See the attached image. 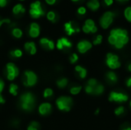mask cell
I'll return each mask as SVG.
<instances>
[{"label":"cell","mask_w":131,"mask_h":130,"mask_svg":"<svg viewBox=\"0 0 131 130\" xmlns=\"http://www.w3.org/2000/svg\"><path fill=\"white\" fill-rule=\"evenodd\" d=\"M39 129H40V126H39L38 123H37V122H31L28 125V126L27 128V130H39Z\"/></svg>","instance_id":"cell-27"},{"label":"cell","mask_w":131,"mask_h":130,"mask_svg":"<svg viewBox=\"0 0 131 130\" xmlns=\"http://www.w3.org/2000/svg\"><path fill=\"white\" fill-rule=\"evenodd\" d=\"M122 130H131V127H126V128L123 129Z\"/></svg>","instance_id":"cell-48"},{"label":"cell","mask_w":131,"mask_h":130,"mask_svg":"<svg viewBox=\"0 0 131 130\" xmlns=\"http://www.w3.org/2000/svg\"><path fill=\"white\" fill-rule=\"evenodd\" d=\"M45 2H47V4L48 5H54L56 2V0H45Z\"/></svg>","instance_id":"cell-45"},{"label":"cell","mask_w":131,"mask_h":130,"mask_svg":"<svg viewBox=\"0 0 131 130\" xmlns=\"http://www.w3.org/2000/svg\"><path fill=\"white\" fill-rule=\"evenodd\" d=\"M23 84L25 87H33L36 84L38 77L37 75L31 70H26L23 75Z\"/></svg>","instance_id":"cell-3"},{"label":"cell","mask_w":131,"mask_h":130,"mask_svg":"<svg viewBox=\"0 0 131 130\" xmlns=\"http://www.w3.org/2000/svg\"><path fill=\"white\" fill-rule=\"evenodd\" d=\"M12 11L15 15H19L21 13H24L25 11V9L21 4H17L14 6Z\"/></svg>","instance_id":"cell-18"},{"label":"cell","mask_w":131,"mask_h":130,"mask_svg":"<svg viewBox=\"0 0 131 130\" xmlns=\"http://www.w3.org/2000/svg\"><path fill=\"white\" fill-rule=\"evenodd\" d=\"M83 31H84V32H85V33H90V32H91V30H90L86 25H84V26H83Z\"/></svg>","instance_id":"cell-43"},{"label":"cell","mask_w":131,"mask_h":130,"mask_svg":"<svg viewBox=\"0 0 131 130\" xmlns=\"http://www.w3.org/2000/svg\"><path fill=\"white\" fill-rule=\"evenodd\" d=\"M7 4V0H0V7H4Z\"/></svg>","instance_id":"cell-42"},{"label":"cell","mask_w":131,"mask_h":130,"mask_svg":"<svg viewBox=\"0 0 131 130\" xmlns=\"http://www.w3.org/2000/svg\"><path fill=\"white\" fill-rule=\"evenodd\" d=\"M19 104H20L21 109L23 110H25V111H31L34 109V107H35V106L28 104V103H25L19 102Z\"/></svg>","instance_id":"cell-21"},{"label":"cell","mask_w":131,"mask_h":130,"mask_svg":"<svg viewBox=\"0 0 131 130\" xmlns=\"http://www.w3.org/2000/svg\"><path fill=\"white\" fill-rule=\"evenodd\" d=\"M12 125L15 127H17L18 125H19V120H12Z\"/></svg>","instance_id":"cell-40"},{"label":"cell","mask_w":131,"mask_h":130,"mask_svg":"<svg viewBox=\"0 0 131 130\" xmlns=\"http://www.w3.org/2000/svg\"><path fill=\"white\" fill-rule=\"evenodd\" d=\"M106 62H107V66L111 69H117L121 66V63L119 62L118 57L111 53L107 54Z\"/></svg>","instance_id":"cell-7"},{"label":"cell","mask_w":131,"mask_h":130,"mask_svg":"<svg viewBox=\"0 0 131 130\" xmlns=\"http://www.w3.org/2000/svg\"><path fill=\"white\" fill-rule=\"evenodd\" d=\"M102 39H103V37L101 35H97L96 39L94 41V44H99L102 42Z\"/></svg>","instance_id":"cell-38"},{"label":"cell","mask_w":131,"mask_h":130,"mask_svg":"<svg viewBox=\"0 0 131 130\" xmlns=\"http://www.w3.org/2000/svg\"><path fill=\"white\" fill-rule=\"evenodd\" d=\"M127 85L128 87H131V77L127 80Z\"/></svg>","instance_id":"cell-46"},{"label":"cell","mask_w":131,"mask_h":130,"mask_svg":"<svg viewBox=\"0 0 131 130\" xmlns=\"http://www.w3.org/2000/svg\"><path fill=\"white\" fill-rule=\"evenodd\" d=\"M4 23H10V20L9 19H2V20H0V27Z\"/></svg>","instance_id":"cell-41"},{"label":"cell","mask_w":131,"mask_h":130,"mask_svg":"<svg viewBox=\"0 0 131 130\" xmlns=\"http://www.w3.org/2000/svg\"><path fill=\"white\" fill-rule=\"evenodd\" d=\"M29 13L31 16L34 18H38L44 15L45 12L43 11V8H41V2L39 1H35L31 4Z\"/></svg>","instance_id":"cell-4"},{"label":"cell","mask_w":131,"mask_h":130,"mask_svg":"<svg viewBox=\"0 0 131 130\" xmlns=\"http://www.w3.org/2000/svg\"><path fill=\"white\" fill-rule=\"evenodd\" d=\"M61 44H62V46H63V48H69L72 46L71 43L66 38H62L60 39Z\"/></svg>","instance_id":"cell-28"},{"label":"cell","mask_w":131,"mask_h":130,"mask_svg":"<svg viewBox=\"0 0 131 130\" xmlns=\"http://www.w3.org/2000/svg\"><path fill=\"white\" fill-rule=\"evenodd\" d=\"M73 2H78V1H80V0H72Z\"/></svg>","instance_id":"cell-51"},{"label":"cell","mask_w":131,"mask_h":130,"mask_svg":"<svg viewBox=\"0 0 131 130\" xmlns=\"http://www.w3.org/2000/svg\"><path fill=\"white\" fill-rule=\"evenodd\" d=\"M28 34H29L30 37H31L33 38L38 37V35L40 34V28H39V25L37 23H35V22L31 23V25H30V28H29V31H28Z\"/></svg>","instance_id":"cell-12"},{"label":"cell","mask_w":131,"mask_h":130,"mask_svg":"<svg viewBox=\"0 0 131 130\" xmlns=\"http://www.w3.org/2000/svg\"><path fill=\"white\" fill-rule=\"evenodd\" d=\"M110 44L114 45L117 48H122L129 41L127 36V31L124 29L117 28L113 29L111 31V34L108 38Z\"/></svg>","instance_id":"cell-1"},{"label":"cell","mask_w":131,"mask_h":130,"mask_svg":"<svg viewBox=\"0 0 131 130\" xmlns=\"http://www.w3.org/2000/svg\"><path fill=\"white\" fill-rule=\"evenodd\" d=\"M47 18L49 21H51L52 22L55 21V18H56V15L54 11H49L47 14Z\"/></svg>","instance_id":"cell-33"},{"label":"cell","mask_w":131,"mask_h":130,"mask_svg":"<svg viewBox=\"0 0 131 130\" xmlns=\"http://www.w3.org/2000/svg\"><path fill=\"white\" fill-rule=\"evenodd\" d=\"M24 48H25V51H26L28 54H31V55L35 54L36 52H37V49H36L35 44L34 42H32V41L25 43V45H24Z\"/></svg>","instance_id":"cell-15"},{"label":"cell","mask_w":131,"mask_h":130,"mask_svg":"<svg viewBox=\"0 0 131 130\" xmlns=\"http://www.w3.org/2000/svg\"><path fill=\"white\" fill-rule=\"evenodd\" d=\"M7 70V79L8 80H14L19 74L18 68L13 63H8L6 65Z\"/></svg>","instance_id":"cell-6"},{"label":"cell","mask_w":131,"mask_h":130,"mask_svg":"<svg viewBox=\"0 0 131 130\" xmlns=\"http://www.w3.org/2000/svg\"><path fill=\"white\" fill-rule=\"evenodd\" d=\"M64 29H65L66 33H67L68 35H71V34H73L75 33V32L80 31V29H79L78 28H75V27L73 25V24H72L71 21L67 22V23L64 24Z\"/></svg>","instance_id":"cell-14"},{"label":"cell","mask_w":131,"mask_h":130,"mask_svg":"<svg viewBox=\"0 0 131 130\" xmlns=\"http://www.w3.org/2000/svg\"><path fill=\"white\" fill-rule=\"evenodd\" d=\"M117 2H127L129 0H117Z\"/></svg>","instance_id":"cell-47"},{"label":"cell","mask_w":131,"mask_h":130,"mask_svg":"<svg viewBox=\"0 0 131 130\" xmlns=\"http://www.w3.org/2000/svg\"><path fill=\"white\" fill-rule=\"evenodd\" d=\"M73 101L69 97H61L56 100V105L60 110L68 112L70 111Z\"/></svg>","instance_id":"cell-2"},{"label":"cell","mask_w":131,"mask_h":130,"mask_svg":"<svg viewBox=\"0 0 131 130\" xmlns=\"http://www.w3.org/2000/svg\"><path fill=\"white\" fill-rule=\"evenodd\" d=\"M18 86L15 84H12L9 87V93L13 96H17L18 94Z\"/></svg>","instance_id":"cell-24"},{"label":"cell","mask_w":131,"mask_h":130,"mask_svg":"<svg viewBox=\"0 0 131 130\" xmlns=\"http://www.w3.org/2000/svg\"><path fill=\"white\" fill-rule=\"evenodd\" d=\"M98 113H99V110H97L96 111V114H97Z\"/></svg>","instance_id":"cell-50"},{"label":"cell","mask_w":131,"mask_h":130,"mask_svg":"<svg viewBox=\"0 0 131 130\" xmlns=\"http://www.w3.org/2000/svg\"><path fill=\"white\" fill-rule=\"evenodd\" d=\"M40 44L42 48H44L46 50H53L54 48V41L46 38H43L40 40Z\"/></svg>","instance_id":"cell-13"},{"label":"cell","mask_w":131,"mask_h":130,"mask_svg":"<svg viewBox=\"0 0 131 130\" xmlns=\"http://www.w3.org/2000/svg\"><path fill=\"white\" fill-rule=\"evenodd\" d=\"M10 54L12 57L18 58L22 56V51L20 49H15L10 52Z\"/></svg>","instance_id":"cell-23"},{"label":"cell","mask_w":131,"mask_h":130,"mask_svg":"<svg viewBox=\"0 0 131 130\" xmlns=\"http://www.w3.org/2000/svg\"><path fill=\"white\" fill-rule=\"evenodd\" d=\"M81 87L78 86V87H71V90H70V92H71V94L76 95V94H78L81 92Z\"/></svg>","instance_id":"cell-31"},{"label":"cell","mask_w":131,"mask_h":130,"mask_svg":"<svg viewBox=\"0 0 131 130\" xmlns=\"http://www.w3.org/2000/svg\"><path fill=\"white\" fill-rule=\"evenodd\" d=\"M68 84V80L67 78H60L57 80V85L59 88H64Z\"/></svg>","instance_id":"cell-20"},{"label":"cell","mask_w":131,"mask_h":130,"mask_svg":"<svg viewBox=\"0 0 131 130\" xmlns=\"http://www.w3.org/2000/svg\"><path fill=\"white\" fill-rule=\"evenodd\" d=\"M104 90V88L102 85H97L94 89V93L93 94H96V95H99V94H101Z\"/></svg>","instance_id":"cell-29"},{"label":"cell","mask_w":131,"mask_h":130,"mask_svg":"<svg viewBox=\"0 0 131 130\" xmlns=\"http://www.w3.org/2000/svg\"><path fill=\"white\" fill-rule=\"evenodd\" d=\"M87 5L92 11H97L100 7V2L98 0H90L88 2Z\"/></svg>","instance_id":"cell-16"},{"label":"cell","mask_w":131,"mask_h":130,"mask_svg":"<svg viewBox=\"0 0 131 130\" xmlns=\"http://www.w3.org/2000/svg\"><path fill=\"white\" fill-rule=\"evenodd\" d=\"M88 85L93 87H95L97 85V82L95 79H90L88 82Z\"/></svg>","instance_id":"cell-36"},{"label":"cell","mask_w":131,"mask_h":130,"mask_svg":"<svg viewBox=\"0 0 131 130\" xmlns=\"http://www.w3.org/2000/svg\"><path fill=\"white\" fill-rule=\"evenodd\" d=\"M44 97L45 98H49L53 95V90L51 88H47L45 90L44 93H43Z\"/></svg>","instance_id":"cell-32"},{"label":"cell","mask_w":131,"mask_h":130,"mask_svg":"<svg viewBox=\"0 0 131 130\" xmlns=\"http://www.w3.org/2000/svg\"><path fill=\"white\" fill-rule=\"evenodd\" d=\"M130 107H131V102H130Z\"/></svg>","instance_id":"cell-52"},{"label":"cell","mask_w":131,"mask_h":130,"mask_svg":"<svg viewBox=\"0 0 131 130\" xmlns=\"http://www.w3.org/2000/svg\"><path fill=\"white\" fill-rule=\"evenodd\" d=\"M12 35H13L15 38H20L22 36V31H21L20 28H13V29H12Z\"/></svg>","instance_id":"cell-22"},{"label":"cell","mask_w":131,"mask_h":130,"mask_svg":"<svg viewBox=\"0 0 131 130\" xmlns=\"http://www.w3.org/2000/svg\"><path fill=\"white\" fill-rule=\"evenodd\" d=\"M114 15L115 14L112 11H107L103 15V16L100 20V24L103 28L106 29L111 25L114 20Z\"/></svg>","instance_id":"cell-5"},{"label":"cell","mask_w":131,"mask_h":130,"mask_svg":"<svg viewBox=\"0 0 131 130\" xmlns=\"http://www.w3.org/2000/svg\"><path fill=\"white\" fill-rule=\"evenodd\" d=\"M94 87H91V86H89V85H88V84H87V86L85 87V91H86V93H88V94H92V93H94Z\"/></svg>","instance_id":"cell-35"},{"label":"cell","mask_w":131,"mask_h":130,"mask_svg":"<svg viewBox=\"0 0 131 130\" xmlns=\"http://www.w3.org/2000/svg\"><path fill=\"white\" fill-rule=\"evenodd\" d=\"M19 102L25 103H28V104L35 106V97L31 93H25L21 95L20 99H19Z\"/></svg>","instance_id":"cell-9"},{"label":"cell","mask_w":131,"mask_h":130,"mask_svg":"<svg viewBox=\"0 0 131 130\" xmlns=\"http://www.w3.org/2000/svg\"><path fill=\"white\" fill-rule=\"evenodd\" d=\"M124 16L127 21L131 22V7H127L124 10Z\"/></svg>","instance_id":"cell-30"},{"label":"cell","mask_w":131,"mask_h":130,"mask_svg":"<svg viewBox=\"0 0 131 130\" xmlns=\"http://www.w3.org/2000/svg\"><path fill=\"white\" fill-rule=\"evenodd\" d=\"M107 79L111 82H112V83H116L117 81V75L114 72H109V73H107Z\"/></svg>","instance_id":"cell-26"},{"label":"cell","mask_w":131,"mask_h":130,"mask_svg":"<svg viewBox=\"0 0 131 130\" xmlns=\"http://www.w3.org/2000/svg\"><path fill=\"white\" fill-rule=\"evenodd\" d=\"M51 110H52V107L49 103H41L38 107V112L41 116H47L50 114Z\"/></svg>","instance_id":"cell-10"},{"label":"cell","mask_w":131,"mask_h":130,"mask_svg":"<svg viewBox=\"0 0 131 130\" xmlns=\"http://www.w3.org/2000/svg\"><path fill=\"white\" fill-rule=\"evenodd\" d=\"M92 47V44L91 42L88 41H81L78 44V51L81 54H84L85 52H87L88 50H90Z\"/></svg>","instance_id":"cell-11"},{"label":"cell","mask_w":131,"mask_h":130,"mask_svg":"<svg viewBox=\"0 0 131 130\" xmlns=\"http://www.w3.org/2000/svg\"><path fill=\"white\" fill-rule=\"evenodd\" d=\"M4 87H5V83H4V81H3L2 79H0V104H3V103H5V102L4 97H3L2 95V90H3V89H4Z\"/></svg>","instance_id":"cell-25"},{"label":"cell","mask_w":131,"mask_h":130,"mask_svg":"<svg viewBox=\"0 0 131 130\" xmlns=\"http://www.w3.org/2000/svg\"><path fill=\"white\" fill-rule=\"evenodd\" d=\"M124 113V107H119L115 110V114L117 116H121Z\"/></svg>","instance_id":"cell-34"},{"label":"cell","mask_w":131,"mask_h":130,"mask_svg":"<svg viewBox=\"0 0 131 130\" xmlns=\"http://www.w3.org/2000/svg\"><path fill=\"white\" fill-rule=\"evenodd\" d=\"M113 0H104V2H105V4L107 5H111L112 4H113Z\"/></svg>","instance_id":"cell-44"},{"label":"cell","mask_w":131,"mask_h":130,"mask_svg":"<svg viewBox=\"0 0 131 130\" xmlns=\"http://www.w3.org/2000/svg\"><path fill=\"white\" fill-rule=\"evenodd\" d=\"M84 25H86L91 30V32H92V33H95L97 31V28L95 26L94 21L92 19H88V20H86Z\"/></svg>","instance_id":"cell-17"},{"label":"cell","mask_w":131,"mask_h":130,"mask_svg":"<svg viewBox=\"0 0 131 130\" xmlns=\"http://www.w3.org/2000/svg\"><path fill=\"white\" fill-rule=\"evenodd\" d=\"M128 70L131 71V64H130L129 65H128Z\"/></svg>","instance_id":"cell-49"},{"label":"cell","mask_w":131,"mask_h":130,"mask_svg":"<svg viewBox=\"0 0 131 130\" xmlns=\"http://www.w3.org/2000/svg\"><path fill=\"white\" fill-rule=\"evenodd\" d=\"M75 70L79 74V77L82 79L85 78L86 76H87V70L85 68L81 67V66H76L75 67Z\"/></svg>","instance_id":"cell-19"},{"label":"cell","mask_w":131,"mask_h":130,"mask_svg":"<svg viewBox=\"0 0 131 130\" xmlns=\"http://www.w3.org/2000/svg\"><path fill=\"white\" fill-rule=\"evenodd\" d=\"M21 1H23V0H21Z\"/></svg>","instance_id":"cell-53"},{"label":"cell","mask_w":131,"mask_h":130,"mask_svg":"<svg viewBox=\"0 0 131 130\" xmlns=\"http://www.w3.org/2000/svg\"><path fill=\"white\" fill-rule=\"evenodd\" d=\"M128 100V97L122 93H117V92H111L109 97V100L111 102H125Z\"/></svg>","instance_id":"cell-8"},{"label":"cell","mask_w":131,"mask_h":130,"mask_svg":"<svg viewBox=\"0 0 131 130\" xmlns=\"http://www.w3.org/2000/svg\"><path fill=\"white\" fill-rule=\"evenodd\" d=\"M78 14L80 15H84L86 13V8L84 7H80L78 9Z\"/></svg>","instance_id":"cell-39"},{"label":"cell","mask_w":131,"mask_h":130,"mask_svg":"<svg viewBox=\"0 0 131 130\" xmlns=\"http://www.w3.org/2000/svg\"><path fill=\"white\" fill-rule=\"evenodd\" d=\"M78 60V57L76 54H73L70 57V61L71 64H74L75 62H77Z\"/></svg>","instance_id":"cell-37"}]
</instances>
